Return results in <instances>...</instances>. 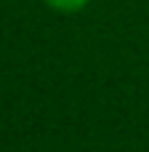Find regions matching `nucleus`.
Segmentation results:
<instances>
[{"mask_svg": "<svg viewBox=\"0 0 149 152\" xmlns=\"http://www.w3.org/2000/svg\"><path fill=\"white\" fill-rule=\"evenodd\" d=\"M51 11H56V13H77V11H83L91 0H43Z\"/></svg>", "mask_w": 149, "mask_h": 152, "instance_id": "nucleus-1", "label": "nucleus"}]
</instances>
